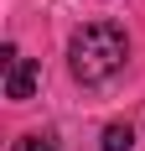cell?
<instances>
[{
	"label": "cell",
	"instance_id": "obj_1",
	"mask_svg": "<svg viewBox=\"0 0 145 151\" xmlns=\"http://www.w3.org/2000/svg\"><path fill=\"white\" fill-rule=\"evenodd\" d=\"M124 58H130V37L114 21H88L68 42V68H72L78 83H109L124 68Z\"/></svg>",
	"mask_w": 145,
	"mask_h": 151
},
{
	"label": "cell",
	"instance_id": "obj_2",
	"mask_svg": "<svg viewBox=\"0 0 145 151\" xmlns=\"http://www.w3.org/2000/svg\"><path fill=\"white\" fill-rule=\"evenodd\" d=\"M0 58H5V99H31L36 94V63L21 58L16 47H5Z\"/></svg>",
	"mask_w": 145,
	"mask_h": 151
},
{
	"label": "cell",
	"instance_id": "obj_3",
	"mask_svg": "<svg viewBox=\"0 0 145 151\" xmlns=\"http://www.w3.org/2000/svg\"><path fill=\"white\" fill-rule=\"evenodd\" d=\"M130 146H135L130 125H104V151H130Z\"/></svg>",
	"mask_w": 145,
	"mask_h": 151
},
{
	"label": "cell",
	"instance_id": "obj_4",
	"mask_svg": "<svg viewBox=\"0 0 145 151\" xmlns=\"http://www.w3.org/2000/svg\"><path fill=\"white\" fill-rule=\"evenodd\" d=\"M16 151H62V146H57L52 136H21V141H16Z\"/></svg>",
	"mask_w": 145,
	"mask_h": 151
}]
</instances>
